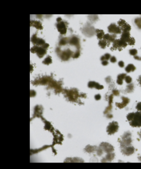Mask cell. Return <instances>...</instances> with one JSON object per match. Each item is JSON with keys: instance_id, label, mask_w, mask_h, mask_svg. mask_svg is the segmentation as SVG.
<instances>
[{"instance_id": "d6986e66", "label": "cell", "mask_w": 141, "mask_h": 169, "mask_svg": "<svg viewBox=\"0 0 141 169\" xmlns=\"http://www.w3.org/2000/svg\"><path fill=\"white\" fill-rule=\"evenodd\" d=\"M131 34L129 31H123L122 32V35L121 37V40L127 42L128 44L130 39H131Z\"/></svg>"}, {"instance_id": "9c48e42d", "label": "cell", "mask_w": 141, "mask_h": 169, "mask_svg": "<svg viewBox=\"0 0 141 169\" xmlns=\"http://www.w3.org/2000/svg\"><path fill=\"white\" fill-rule=\"evenodd\" d=\"M82 33L83 34L88 37L93 36L95 33V29L93 27L91 26L89 24H87L82 29Z\"/></svg>"}, {"instance_id": "7402d4cb", "label": "cell", "mask_w": 141, "mask_h": 169, "mask_svg": "<svg viewBox=\"0 0 141 169\" xmlns=\"http://www.w3.org/2000/svg\"><path fill=\"white\" fill-rule=\"evenodd\" d=\"M95 33L97 36V38L99 40L103 39L104 35H105L104 31L101 29H95Z\"/></svg>"}, {"instance_id": "ba28073f", "label": "cell", "mask_w": 141, "mask_h": 169, "mask_svg": "<svg viewBox=\"0 0 141 169\" xmlns=\"http://www.w3.org/2000/svg\"><path fill=\"white\" fill-rule=\"evenodd\" d=\"M119 129L118 123L115 121H113L109 123L108 126L107 127V132L110 134H113L117 132Z\"/></svg>"}, {"instance_id": "1f68e13d", "label": "cell", "mask_w": 141, "mask_h": 169, "mask_svg": "<svg viewBox=\"0 0 141 169\" xmlns=\"http://www.w3.org/2000/svg\"><path fill=\"white\" fill-rule=\"evenodd\" d=\"M129 54L131 55H132V56H135L137 54L138 51H137V50L136 49L134 48V49H131V50H130L129 51Z\"/></svg>"}, {"instance_id": "7a4b0ae2", "label": "cell", "mask_w": 141, "mask_h": 169, "mask_svg": "<svg viewBox=\"0 0 141 169\" xmlns=\"http://www.w3.org/2000/svg\"><path fill=\"white\" fill-rule=\"evenodd\" d=\"M56 52L59 57L64 61L69 60L71 57H72L74 52L70 48H66L64 50H62L60 47H57L56 49Z\"/></svg>"}, {"instance_id": "4dcf8cb0", "label": "cell", "mask_w": 141, "mask_h": 169, "mask_svg": "<svg viewBox=\"0 0 141 169\" xmlns=\"http://www.w3.org/2000/svg\"><path fill=\"white\" fill-rule=\"evenodd\" d=\"M134 85L133 84H131L127 85L126 91L127 93H131L134 91Z\"/></svg>"}, {"instance_id": "603a6c76", "label": "cell", "mask_w": 141, "mask_h": 169, "mask_svg": "<svg viewBox=\"0 0 141 169\" xmlns=\"http://www.w3.org/2000/svg\"><path fill=\"white\" fill-rule=\"evenodd\" d=\"M135 70H136V67L133 64H129V65H127V66L125 68V71L127 73L134 72L135 71Z\"/></svg>"}, {"instance_id": "bcb514c9", "label": "cell", "mask_w": 141, "mask_h": 169, "mask_svg": "<svg viewBox=\"0 0 141 169\" xmlns=\"http://www.w3.org/2000/svg\"><path fill=\"white\" fill-rule=\"evenodd\" d=\"M134 59H135V60H137L141 61V57L137 56H136V55L134 56Z\"/></svg>"}, {"instance_id": "52a82bcc", "label": "cell", "mask_w": 141, "mask_h": 169, "mask_svg": "<svg viewBox=\"0 0 141 169\" xmlns=\"http://www.w3.org/2000/svg\"><path fill=\"white\" fill-rule=\"evenodd\" d=\"M131 134L129 132H126L125 133L122 137H121V147H125V146H129L130 145L132 139H131Z\"/></svg>"}, {"instance_id": "ab89813d", "label": "cell", "mask_w": 141, "mask_h": 169, "mask_svg": "<svg viewBox=\"0 0 141 169\" xmlns=\"http://www.w3.org/2000/svg\"><path fill=\"white\" fill-rule=\"evenodd\" d=\"M136 109H137V110L138 111H141V102L137 104V105L136 106Z\"/></svg>"}, {"instance_id": "4316f807", "label": "cell", "mask_w": 141, "mask_h": 169, "mask_svg": "<svg viewBox=\"0 0 141 169\" xmlns=\"http://www.w3.org/2000/svg\"><path fill=\"white\" fill-rule=\"evenodd\" d=\"M51 63H52V59H51V57L50 56H47V57H46L45 59L43 61V64H45L46 65H49Z\"/></svg>"}, {"instance_id": "ffe728a7", "label": "cell", "mask_w": 141, "mask_h": 169, "mask_svg": "<svg viewBox=\"0 0 141 169\" xmlns=\"http://www.w3.org/2000/svg\"><path fill=\"white\" fill-rule=\"evenodd\" d=\"M31 27H33L38 30H42L43 29L42 23L37 20H31Z\"/></svg>"}, {"instance_id": "83f0119b", "label": "cell", "mask_w": 141, "mask_h": 169, "mask_svg": "<svg viewBox=\"0 0 141 169\" xmlns=\"http://www.w3.org/2000/svg\"><path fill=\"white\" fill-rule=\"evenodd\" d=\"M111 55L110 54H106L102 56L100 58V60L102 61L104 60H107L108 61L110 59Z\"/></svg>"}, {"instance_id": "5bb4252c", "label": "cell", "mask_w": 141, "mask_h": 169, "mask_svg": "<svg viewBox=\"0 0 141 169\" xmlns=\"http://www.w3.org/2000/svg\"><path fill=\"white\" fill-rule=\"evenodd\" d=\"M121 151L123 154L126 155H129L132 154L135 151V148L132 146H125L121 147Z\"/></svg>"}, {"instance_id": "cb8c5ba5", "label": "cell", "mask_w": 141, "mask_h": 169, "mask_svg": "<svg viewBox=\"0 0 141 169\" xmlns=\"http://www.w3.org/2000/svg\"><path fill=\"white\" fill-rule=\"evenodd\" d=\"M98 44L99 46L101 48H105L108 46V43L106 42V41L105 40L103 39L99 40Z\"/></svg>"}, {"instance_id": "277c9868", "label": "cell", "mask_w": 141, "mask_h": 169, "mask_svg": "<svg viewBox=\"0 0 141 169\" xmlns=\"http://www.w3.org/2000/svg\"><path fill=\"white\" fill-rule=\"evenodd\" d=\"M129 125L133 127H141V112H135L132 120L129 121Z\"/></svg>"}, {"instance_id": "f35d334b", "label": "cell", "mask_w": 141, "mask_h": 169, "mask_svg": "<svg viewBox=\"0 0 141 169\" xmlns=\"http://www.w3.org/2000/svg\"><path fill=\"white\" fill-rule=\"evenodd\" d=\"M110 59L111 62H112V63H115V62H116V58L115 56H112V57H111Z\"/></svg>"}, {"instance_id": "d590c367", "label": "cell", "mask_w": 141, "mask_h": 169, "mask_svg": "<svg viewBox=\"0 0 141 169\" xmlns=\"http://www.w3.org/2000/svg\"><path fill=\"white\" fill-rule=\"evenodd\" d=\"M127 75H126V74H125V73H122V74H120L118 76H117V79H121V80H123V79H124L126 77V76Z\"/></svg>"}, {"instance_id": "b9f144b4", "label": "cell", "mask_w": 141, "mask_h": 169, "mask_svg": "<svg viewBox=\"0 0 141 169\" xmlns=\"http://www.w3.org/2000/svg\"><path fill=\"white\" fill-rule=\"evenodd\" d=\"M117 83L119 85H122L123 84V80L117 79Z\"/></svg>"}, {"instance_id": "484cf974", "label": "cell", "mask_w": 141, "mask_h": 169, "mask_svg": "<svg viewBox=\"0 0 141 169\" xmlns=\"http://www.w3.org/2000/svg\"><path fill=\"white\" fill-rule=\"evenodd\" d=\"M97 147H93V146H91V145H88L85 149V151L89 153H92L93 151H97Z\"/></svg>"}, {"instance_id": "836d02e7", "label": "cell", "mask_w": 141, "mask_h": 169, "mask_svg": "<svg viewBox=\"0 0 141 169\" xmlns=\"http://www.w3.org/2000/svg\"><path fill=\"white\" fill-rule=\"evenodd\" d=\"M124 79L125 80V82L128 84H129L132 82V78L129 76H126Z\"/></svg>"}, {"instance_id": "d6a6232c", "label": "cell", "mask_w": 141, "mask_h": 169, "mask_svg": "<svg viewBox=\"0 0 141 169\" xmlns=\"http://www.w3.org/2000/svg\"><path fill=\"white\" fill-rule=\"evenodd\" d=\"M112 110V105H109V106L108 108H106V109H105L104 112V114H109L111 111Z\"/></svg>"}, {"instance_id": "7c38bea8", "label": "cell", "mask_w": 141, "mask_h": 169, "mask_svg": "<svg viewBox=\"0 0 141 169\" xmlns=\"http://www.w3.org/2000/svg\"><path fill=\"white\" fill-rule=\"evenodd\" d=\"M108 29L109 32L113 34H120L122 33V31L121 30L120 28L115 23L111 24L108 27Z\"/></svg>"}, {"instance_id": "4fadbf2b", "label": "cell", "mask_w": 141, "mask_h": 169, "mask_svg": "<svg viewBox=\"0 0 141 169\" xmlns=\"http://www.w3.org/2000/svg\"><path fill=\"white\" fill-rule=\"evenodd\" d=\"M31 42L34 45H37V46H42L46 43L43 39L38 37L37 36V34H34L33 36H31Z\"/></svg>"}, {"instance_id": "2e32d148", "label": "cell", "mask_w": 141, "mask_h": 169, "mask_svg": "<svg viewBox=\"0 0 141 169\" xmlns=\"http://www.w3.org/2000/svg\"><path fill=\"white\" fill-rule=\"evenodd\" d=\"M116 34H106L104 35L103 39L106 41V42L108 43V46H109V45L110 44L111 42H114V40L116 39Z\"/></svg>"}, {"instance_id": "8992f818", "label": "cell", "mask_w": 141, "mask_h": 169, "mask_svg": "<svg viewBox=\"0 0 141 169\" xmlns=\"http://www.w3.org/2000/svg\"><path fill=\"white\" fill-rule=\"evenodd\" d=\"M127 46V43L123 41L121 39H115L113 42L112 47L111 48V50H121L123 48H126Z\"/></svg>"}, {"instance_id": "7bdbcfd3", "label": "cell", "mask_w": 141, "mask_h": 169, "mask_svg": "<svg viewBox=\"0 0 141 169\" xmlns=\"http://www.w3.org/2000/svg\"><path fill=\"white\" fill-rule=\"evenodd\" d=\"M101 63H102V65H103V66H107V65H108L109 62H108V61L107 60H104L102 61Z\"/></svg>"}, {"instance_id": "60d3db41", "label": "cell", "mask_w": 141, "mask_h": 169, "mask_svg": "<svg viewBox=\"0 0 141 169\" xmlns=\"http://www.w3.org/2000/svg\"><path fill=\"white\" fill-rule=\"evenodd\" d=\"M105 81L106 82V83H110L111 81V77H110V76L107 77L105 78Z\"/></svg>"}, {"instance_id": "c3c4849f", "label": "cell", "mask_w": 141, "mask_h": 169, "mask_svg": "<svg viewBox=\"0 0 141 169\" xmlns=\"http://www.w3.org/2000/svg\"><path fill=\"white\" fill-rule=\"evenodd\" d=\"M138 82H139L140 84L141 85V76H140L139 77L138 79Z\"/></svg>"}, {"instance_id": "e575fe53", "label": "cell", "mask_w": 141, "mask_h": 169, "mask_svg": "<svg viewBox=\"0 0 141 169\" xmlns=\"http://www.w3.org/2000/svg\"><path fill=\"white\" fill-rule=\"evenodd\" d=\"M135 113L134 112H132V113H129L128 114V115L127 116V119L129 121H131L132 120V119H133L134 117V116Z\"/></svg>"}, {"instance_id": "f6af8a7d", "label": "cell", "mask_w": 141, "mask_h": 169, "mask_svg": "<svg viewBox=\"0 0 141 169\" xmlns=\"http://www.w3.org/2000/svg\"><path fill=\"white\" fill-rule=\"evenodd\" d=\"M119 66L120 67H123L124 66H125V64H124V62L122 61H120L119 62Z\"/></svg>"}, {"instance_id": "d4e9b609", "label": "cell", "mask_w": 141, "mask_h": 169, "mask_svg": "<svg viewBox=\"0 0 141 169\" xmlns=\"http://www.w3.org/2000/svg\"><path fill=\"white\" fill-rule=\"evenodd\" d=\"M114 157H115V154L109 153V154H108L106 155V156L105 158H104V159L106 160V162H111L114 159Z\"/></svg>"}, {"instance_id": "f1b7e54d", "label": "cell", "mask_w": 141, "mask_h": 169, "mask_svg": "<svg viewBox=\"0 0 141 169\" xmlns=\"http://www.w3.org/2000/svg\"><path fill=\"white\" fill-rule=\"evenodd\" d=\"M135 23L138 28L141 29V17L135 19Z\"/></svg>"}, {"instance_id": "30bf717a", "label": "cell", "mask_w": 141, "mask_h": 169, "mask_svg": "<svg viewBox=\"0 0 141 169\" xmlns=\"http://www.w3.org/2000/svg\"><path fill=\"white\" fill-rule=\"evenodd\" d=\"M68 44H69L71 46H74L77 49H80V40L78 37L73 35V36L69 37V41Z\"/></svg>"}, {"instance_id": "6da1fadb", "label": "cell", "mask_w": 141, "mask_h": 169, "mask_svg": "<svg viewBox=\"0 0 141 169\" xmlns=\"http://www.w3.org/2000/svg\"><path fill=\"white\" fill-rule=\"evenodd\" d=\"M49 47V44L45 43L42 46L34 45L31 49V52L33 54H37L39 58H42L47 52V50Z\"/></svg>"}, {"instance_id": "7dc6e473", "label": "cell", "mask_w": 141, "mask_h": 169, "mask_svg": "<svg viewBox=\"0 0 141 169\" xmlns=\"http://www.w3.org/2000/svg\"><path fill=\"white\" fill-rule=\"evenodd\" d=\"M106 117L108 118H109V119H111V118H112L113 117V116H112V115H111V114H109H109H107Z\"/></svg>"}, {"instance_id": "8fae6325", "label": "cell", "mask_w": 141, "mask_h": 169, "mask_svg": "<svg viewBox=\"0 0 141 169\" xmlns=\"http://www.w3.org/2000/svg\"><path fill=\"white\" fill-rule=\"evenodd\" d=\"M117 25L120 28L122 32L129 31L131 29V26L125 20L123 19H120L117 22Z\"/></svg>"}, {"instance_id": "ac0fdd59", "label": "cell", "mask_w": 141, "mask_h": 169, "mask_svg": "<svg viewBox=\"0 0 141 169\" xmlns=\"http://www.w3.org/2000/svg\"><path fill=\"white\" fill-rule=\"evenodd\" d=\"M88 86L90 88H95L97 89H103L104 88V86L99 84L98 83L93 82V81H91L88 83Z\"/></svg>"}, {"instance_id": "ee69618b", "label": "cell", "mask_w": 141, "mask_h": 169, "mask_svg": "<svg viewBox=\"0 0 141 169\" xmlns=\"http://www.w3.org/2000/svg\"><path fill=\"white\" fill-rule=\"evenodd\" d=\"M95 99L96 100H99L101 99V95L100 94H97L95 96Z\"/></svg>"}, {"instance_id": "f546056e", "label": "cell", "mask_w": 141, "mask_h": 169, "mask_svg": "<svg viewBox=\"0 0 141 169\" xmlns=\"http://www.w3.org/2000/svg\"><path fill=\"white\" fill-rule=\"evenodd\" d=\"M80 49H77L76 51L75 52H74V54H73L72 57H73L74 59H77L80 57Z\"/></svg>"}, {"instance_id": "5b68a950", "label": "cell", "mask_w": 141, "mask_h": 169, "mask_svg": "<svg viewBox=\"0 0 141 169\" xmlns=\"http://www.w3.org/2000/svg\"><path fill=\"white\" fill-rule=\"evenodd\" d=\"M56 28L58 31L61 35H65L67 31L68 23L62 20L59 22H57L56 24Z\"/></svg>"}, {"instance_id": "e0dca14e", "label": "cell", "mask_w": 141, "mask_h": 169, "mask_svg": "<svg viewBox=\"0 0 141 169\" xmlns=\"http://www.w3.org/2000/svg\"><path fill=\"white\" fill-rule=\"evenodd\" d=\"M122 100L123 102L121 103H116V105L119 108V109H123L125 108L129 102V99L127 97H122Z\"/></svg>"}, {"instance_id": "9a60e30c", "label": "cell", "mask_w": 141, "mask_h": 169, "mask_svg": "<svg viewBox=\"0 0 141 169\" xmlns=\"http://www.w3.org/2000/svg\"><path fill=\"white\" fill-rule=\"evenodd\" d=\"M100 148L105 152L109 153L114 151V149L112 145L107 143H102L100 145Z\"/></svg>"}, {"instance_id": "74e56055", "label": "cell", "mask_w": 141, "mask_h": 169, "mask_svg": "<svg viewBox=\"0 0 141 169\" xmlns=\"http://www.w3.org/2000/svg\"><path fill=\"white\" fill-rule=\"evenodd\" d=\"M112 94L115 95V96H119L120 95V93L119 91H117L116 89H114L112 91Z\"/></svg>"}, {"instance_id": "3957f363", "label": "cell", "mask_w": 141, "mask_h": 169, "mask_svg": "<svg viewBox=\"0 0 141 169\" xmlns=\"http://www.w3.org/2000/svg\"><path fill=\"white\" fill-rule=\"evenodd\" d=\"M64 94L65 96L68 98V100L70 102H74L77 100V99L79 97L78 94V91L77 89L74 88L71 89L70 90L65 89L64 91Z\"/></svg>"}, {"instance_id": "8d00e7d4", "label": "cell", "mask_w": 141, "mask_h": 169, "mask_svg": "<svg viewBox=\"0 0 141 169\" xmlns=\"http://www.w3.org/2000/svg\"><path fill=\"white\" fill-rule=\"evenodd\" d=\"M108 100L109 102V105H111V104L112 103V101H113V95H112V94H111V95H109L108 97Z\"/></svg>"}, {"instance_id": "44dd1931", "label": "cell", "mask_w": 141, "mask_h": 169, "mask_svg": "<svg viewBox=\"0 0 141 169\" xmlns=\"http://www.w3.org/2000/svg\"><path fill=\"white\" fill-rule=\"evenodd\" d=\"M68 41H69V37H63L60 39L59 45L60 46H66L68 44Z\"/></svg>"}, {"instance_id": "681fc988", "label": "cell", "mask_w": 141, "mask_h": 169, "mask_svg": "<svg viewBox=\"0 0 141 169\" xmlns=\"http://www.w3.org/2000/svg\"><path fill=\"white\" fill-rule=\"evenodd\" d=\"M138 135H139V136H140V137H141V131H140V133H138Z\"/></svg>"}]
</instances>
